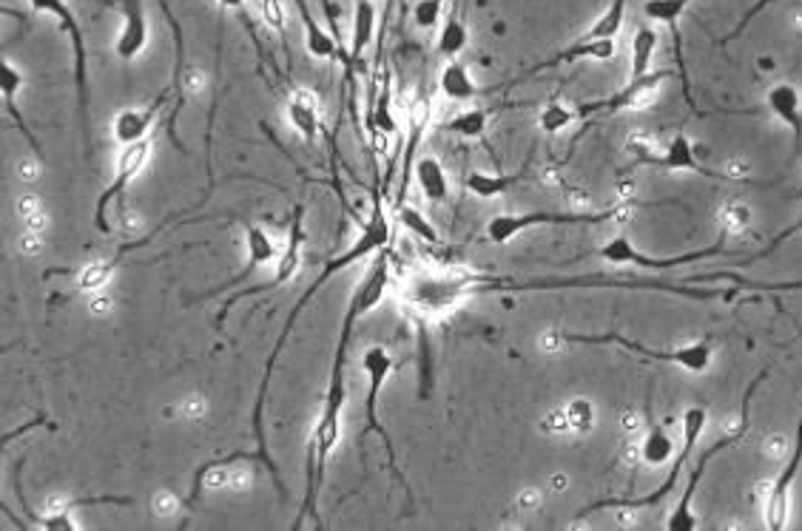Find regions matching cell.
I'll return each instance as SVG.
<instances>
[{
  "instance_id": "obj_37",
  "label": "cell",
  "mask_w": 802,
  "mask_h": 531,
  "mask_svg": "<svg viewBox=\"0 0 802 531\" xmlns=\"http://www.w3.org/2000/svg\"><path fill=\"white\" fill-rule=\"evenodd\" d=\"M572 123H578L575 106H567L561 100L547 102V109L538 114V125H541L543 134H561L563 129H570Z\"/></svg>"
},
{
  "instance_id": "obj_44",
  "label": "cell",
  "mask_w": 802,
  "mask_h": 531,
  "mask_svg": "<svg viewBox=\"0 0 802 531\" xmlns=\"http://www.w3.org/2000/svg\"><path fill=\"white\" fill-rule=\"evenodd\" d=\"M800 335H802V333H800Z\"/></svg>"
},
{
  "instance_id": "obj_11",
  "label": "cell",
  "mask_w": 802,
  "mask_h": 531,
  "mask_svg": "<svg viewBox=\"0 0 802 531\" xmlns=\"http://www.w3.org/2000/svg\"><path fill=\"white\" fill-rule=\"evenodd\" d=\"M629 154L638 159V165H646V168H660V170H694L700 177L717 179V182H732V185H746L748 179L734 177V174H723V170L706 168L700 165V159L694 157V148L686 136L678 134L669 140V145H644V143H629Z\"/></svg>"
},
{
  "instance_id": "obj_22",
  "label": "cell",
  "mask_w": 802,
  "mask_h": 531,
  "mask_svg": "<svg viewBox=\"0 0 802 531\" xmlns=\"http://www.w3.org/2000/svg\"><path fill=\"white\" fill-rule=\"evenodd\" d=\"M157 7H160V12L165 14V23L172 26L174 55H177V63H174V77H172L174 111H172V117H168V140H172V143L179 148V140H177V131H174V123H177L179 109L186 106V71H188V66H186V34H183V26H179V21L174 18L172 7H168V0H157Z\"/></svg>"
},
{
  "instance_id": "obj_32",
  "label": "cell",
  "mask_w": 802,
  "mask_h": 531,
  "mask_svg": "<svg viewBox=\"0 0 802 531\" xmlns=\"http://www.w3.org/2000/svg\"><path fill=\"white\" fill-rule=\"evenodd\" d=\"M689 281H732L734 287H748V290H757V294H791V290H802V279H794V281H751V279H743L740 273H734V270L700 273V276H692Z\"/></svg>"
},
{
  "instance_id": "obj_17",
  "label": "cell",
  "mask_w": 802,
  "mask_h": 531,
  "mask_svg": "<svg viewBox=\"0 0 802 531\" xmlns=\"http://www.w3.org/2000/svg\"><path fill=\"white\" fill-rule=\"evenodd\" d=\"M106 7H114L123 18V26L117 34L114 52L123 63L138 60L149 48V18H145V0H103Z\"/></svg>"
},
{
  "instance_id": "obj_7",
  "label": "cell",
  "mask_w": 802,
  "mask_h": 531,
  "mask_svg": "<svg viewBox=\"0 0 802 531\" xmlns=\"http://www.w3.org/2000/svg\"><path fill=\"white\" fill-rule=\"evenodd\" d=\"M626 204L620 208H604V211L586 213V211H572V213H556V211H532V213H498L487 222V239L495 242V245H507L515 236L521 233L535 231V228L543 225H604L609 219L624 217Z\"/></svg>"
},
{
  "instance_id": "obj_38",
  "label": "cell",
  "mask_w": 802,
  "mask_h": 531,
  "mask_svg": "<svg viewBox=\"0 0 802 531\" xmlns=\"http://www.w3.org/2000/svg\"><path fill=\"white\" fill-rule=\"evenodd\" d=\"M217 3H220V7L226 9V12H231L233 18H237V21L242 23V29H245V32H248V37H251V43H254V46H256V52H260V55L265 57L267 63H271V68H274L276 75H279L282 68L276 66L274 60H271V55H267L265 46H262V37H260V32H256V21H254V18H251V12H248V0H217Z\"/></svg>"
},
{
  "instance_id": "obj_29",
  "label": "cell",
  "mask_w": 802,
  "mask_h": 531,
  "mask_svg": "<svg viewBox=\"0 0 802 531\" xmlns=\"http://www.w3.org/2000/svg\"><path fill=\"white\" fill-rule=\"evenodd\" d=\"M413 177L419 182L421 193H425L427 202L432 204H444L450 199V179H447L444 165L436 157H421L416 159V170Z\"/></svg>"
},
{
  "instance_id": "obj_26",
  "label": "cell",
  "mask_w": 802,
  "mask_h": 531,
  "mask_svg": "<svg viewBox=\"0 0 802 531\" xmlns=\"http://www.w3.org/2000/svg\"><path fill=\"white\" fill-rule=\"evenodd\" d=\"M23 89V75L18 71V66H14L12 60H0V95H3V106H7V114L9 120H12V125L18 131H21L23 136H26V143L32 145V151H35L37 157H43V151H41V143L35 140V134H32V129L26 125V120H23L21 109H18V95H21Z\"/></svg>"
},
{
  "instance_id": "obj_36",
  "label": "cell",
  "mask_w": 802,
  "mask_h": 531,
  "mask_svg": "<svg viewBox=\"0 0 802 531\" xmlns=\"http://www.w3.org/2000/svg\"><path fill=\"white\" fill-rule=\"evenodd\" d=\"M487 120H490V111H484V109L461 111V114H455L447 120L444 131H453V134L466 136V140H479V136H484V131H487Z\"/></svg>"
},
{
  "instance_id": "obj_40",
  "label": "cell",
  "mask_w": 802,
  "mask_h": 531,
  "mask_svg": "<svg viewBox=\"0 0 802 531\" xmlns=\"http://www.w3.org/2000/svg\"><path fill=\"white\" fill-rule=\"evenodd\" d=\"M563 418H567V427H572L575 432H590L592 423H595V409H592L586 398H578V401L567 407Z\"/></svg>"
},
{
  "instance_id": "obj_12",
  "label": "cell",
  "mask_w": 802,
  "mask_h": 531,
  "mask_svg": "<svg viewBox=\"0 0 802 531\" xmlns=\"http://www.w3.org/2000/svg\"><path fill=\"white\" fill-rule=\"evenodd\" d=\"M303 245H305V208H303V204H296L294 219H290L288 245H285V251H282L279 265H276V273L267 281H262V285L245 287V290H240V294L228 296L226 305H222L220 313H217V328L222 330V324H226V319H228V313L233 310V305H240L242 299L274 294V290L285 287L288 281H294V276L299 273V267H303Z\"/></svg>"
},
{
  "instance_id": "obj_6",
  "label": "cell",
  "mask_w": 802,
  "mask_h": 531,
  "mask_svg": "<svg viewBox=\"0 0 802 531\" xmlns=\"http://www.w3.org/2000/svg\"><path fill=\"white\" fill-rule=\"evenodd\" d=\"M561 341L567 344H617V347L629 350L638 358H646V362L655 364H672V367L686 369V373H706L714 362V344L712 339H700L694 344H680V347L669 350H655L646 347L640 341H631L620 333H604V335H583V333H563Z\"/></svg>"
},
{
  "instance_id": "obj_13",
  "label": "cell",
  "mask_w": 802,
  "mask_h": 531,
  "mask_svg": "<svg viewBox=\"0 0 802 531\" xmlns=\"http://www.w3.org/2000/svg\"><path fill=\"white\" fill-rule=\"evenodd\" d=\"M723 247H726V242H723V236H721L717 242H714V245L700 247V251H689V253H680V256H666V259H658V256L640 253L626 236H615V239H609L601 251H597V256L606 262H612V265H631V267H644V270L669 273V270H678V267H683V265H692V262L723 256Z\"/></svg>"
},
{
  "instance_id": "obj_27",
  "label": "cell",
  "mask_w": 802,
  "mask_h": 531,
  "mask_svg": "<svg viewBox=\"0 0 802 531\" xmlns=\"http://www.w3.org/2000/svg\"><path fill=\"white\" fill-rule=\"evenodd\" d=\"M296 3V12H299V18H303V26H305V48L310 52V57H316V60H339V43L337 37H333V32L325 26H319V21H316L314 14H310L308 3L305 0H294Z\"/></svg>"
},
{
  "instance_id": "obj_4",
  "label": "cell",
  "mask_w": 802,
  "mask_h": 531,
  "mask_svg": "<svg viewBox=\"0 0 802 531\" xmlns=\"http://www.w3.org/2000/svg\"><path fill=\"white\" fill-rule=\"evenodd\" d=\"M706 423H708L706 409H703V407H689L686 412H683V446H680L678 457L672 461V469H669V475H666L663 484H660L658 489H651L649 495H640V498H604V500H595V504L583 506V509L578 511V520H583L586 515H595V511H606V509H617V511H620V509H649V506L663 504V500L674 491V486H678L680 472H683V466L689 464V457H692V452H694V446H697L700 435H703V430H706Z\"/></svg>"
},
{
  "instance_id": "obj_20",
  "label": "cell",
  "mask_w": 802,
  "mask_h": 531,
  "mask_svg": "<svg viewBox=\"0 0 802 531\" xmlns=\"http://www.w3.org/2000/svg\"><path fill=\"white\" fill-rule=\"evenodd\" d=\"M800 469H802V418H800V423H796L794 450H791V455H789V464H785V469L780 472L774 489H771V495H768V504H766L768 529L780 531L789 526V491H791V486H794Z\"/></svg>"
},
{
  "instance_id": "obj_1",
  "label": "cell",
  "mask_w": 802,
  "mask_h": 531,
  "mask_svg": "<svg viewBox=\"0 0 802 531\" xmlns=\"http://www.w3.org/2000/svg\"><path fill=\"white\" fill-rule=\"evenodd\" d=\"M567 287H629V290H666V294L689 296V299L708 301V299H723L728 294H717V290H694L689 285H669V281H651V279H609V276H570V279H527L515 281L509 276H493V273H475L466 267H450V270H432V273H416L410 276L402 290V299L416 310L425 313H447L450 307L459 301L473 299V296H490V294H527V290H567Z\"/></svg>"
},
{
  "instance_id": "obj_24",
  "label": "cell",
  "mask_w": 802,
  "mask_h": 531,
  "mask_svg": "<svg viewBox=\"0 0 802 531\" xmlns=\"http://www.w3.org/2000/svg\"><path fill=\"white\" fill-rule=\"evenodd\" d=\"M285 111H288V120H290V125L296 129V134L303 136L305 143L314 148L316 134H319V129H322V120H319V106H316L314 91L299 89V86H288Z\"/></svg>"
},
{
  "instance_id": "obj_2",
  "label": "cell",
  "mask_w": 802,
  "mask_h": 531,
  "mask_svg": "<svg viewBox=\"0 0 802 531\" xmlns=\"http://www.w3.org/2000/svg\"><path fill=\"white\" fill-rule=\"evenodd\" d=\"M391 285V259L387 251L376 253V262L367 273H364L362 285L356 287V294L350 296L348 313L342 321V333L337 341V353H333V369H330V384L325 389V407L322 416L316 421L314 435H310V450H308V486H305V500L303 509L296 515L294 529H303L305 518H314L316 526H322L319 520V491L325 486V475H328V461L333 455L339 443V416H342L344 401H348V389H344V369H348V347L350 335L356 328L359 316L371 313L373 307L384 299V290Z\"/></svg>"
},
{
  "instance_id": "obj_43",
  "label": "cell",
  "mask_w": 802,
  "mask_h": 531,
  "mask_svg": "<svg viewBox=\"0 0 802 531\" xmlns=\"http://www.w3.org/2000/svg\"><path fill=\"white\" fill-rule=\"evenodd\" d=\"M771 3H774V0H757L755 7H751V9H748L746 14H743L740 23H737V26H734V32H732V34H726V37H723V46H728V43H732L734 37H740V34L746 32V29H748V23L755 21V18H757V14H760V12H766V9L771 7Z\"/></svg>"
},
{
  "instance_id": "obj_5",
  "label": "cell",
  "mask_w": 802,
  "mask_h": 531,
  "mask_svg": "<svg viewBox=\"0 0 802 531\" xmlns=\"http://www.w3.org/2000/svg\"><path fill=\"white\" fill-rule=\"evenodd\" d=\"M362 369H364V378H367V392H364V438L376 435L378 441H382L384 452H387V457H391L393 475H396V480L402 484V489H405L407 500L413 504V491H410V486H407L405 472L398 469V464H396V446H393V438L387 435V430H384L382 421H378V396H382V387L387 384V378H391L393 369H396V358L391 355V350L382 347V344H376V347L364 350Z\"/></svg>"
},
{
  "instance_id": "obj_19",
  "label": "cell",
  "mask_w": 802,
  "mask_h": 531,
  "mask_svg": "<svg viewBox=\"0 0 802 531\" xmlns=\"http://www.w3.org/2000/svg\"><path fill=\"white\" fill-rule=\"evenodd\" d=\"M174 100V91L172 86H165L152 102H145V106H134V109H125L114 117V123H111V134L120 145H134L140 140H149V131L152 125L157 123L160 111Z\"/></svg>"
},
{
  "instance_id": "obj_14",
  "label": "cell",
  "mask_w": 802,
  "mask_h": 531,
  "mask_svg": "<svg viewBox=\"0 0 802 531\" xmlns=\"http://www.w3.org/2000/svg\"><path fill=\"white\" fill-rule=\"evenodd\" d=\"M149 159H152V140H140V143L134 145H125V151L120 154V159H117L114 179H111V185H106V191L100 193L95 208V228L103 233V236H109L111 233V222H109L111 202H123L125 188L138 179V174L145 168Z\"/></svg>"
},
{
  "instance_id": "obj_9",
  "label": "cell",
  "mask_w": 802,
  "mask_h": 531,
  "mask_svg": "<svg viewBox=\"0 0 802 531\" xmlns=\"http://www.w3.org/2000/svg\"><path fill=\"white\" fill-rule=\"evenodd\" d=\"M35 12L48 14L61 26V32L69 37L72 57H75V89H77V114L83 123V136H89V52H86V37L77 23L75 9L66 0H29Z\"/></svg>"
},
{
  "instance_id": "obj_21",
  "label": "cell",
  "mask_w": 802,
  "mask_h": 531,
  "mask_svg": "<svg viewBox=\"0 0 802 531\" xmlns=\"http://www.w3.org/2000/svg\"><path fill=\"white\" fill-rule=\"evenodd\" d=\"M689 3H692V0H644V7H640V12H644L646 21L663 23V26H669V32H672V37H674V55H678L680 77H683V97H686V102L694 109V100H692V95H689L686 60H683V41H680V29H678L680 14L686 12ZM694 111H697V109H694Z\"/></svg>"
},
{
  "instance_id": "obj_23",
  "label": "cell",
  "mask_w": 802,
  "mask_h": 531,
  "mask_svg": "<svg viewBox=\"0 0 802 531\" xmlns=\"http://www.w3.org/2000/svg\"><path fill=\"white\" fill-rule=\"evenodd\" d=\"M245 251H248L245 267H242V270L237 273V276L228 281V285L211 290L206 299H211V296H220L222 290H228L231 285H242V281H248V276H251V273L260 270V267H265L267 262H274V259H279V256H282L279 247H276V242L271 239V233H267L265 228H260V225H248L245 228Z\"/></svg>"
},
{
  "instance_id": "obj_34",
  "label": "cell",
  "mask_w": 802,
  "mask_h": 531,
  "mask_svg": "<svg viewBox=\"0 0 802 531\" xmlns=\"http://www.w3.org/2000/svg\"><path fill=\"white\" fill-rule=\"evenodd\" d=\"M466 43H470V32H466V23L461 21L459 12H450V18L444 21V26H441L439 32V41H436V48H439V55H444L447 60H455V57H461V52L466 48Z\"/></svg>"
},
{
  "instance_id": "obj_16",
  "label": "cell",
  "mask_w": 802,
  "mask_h": 531,
  "mask_svg": "<svg viewBox=\"0 0 802 531\" xmlns=\"http://www.w3.org/2000/svg\"><path fill=\"white\" fill-rule=\"evenodd\" d=\"M430 120H432L430 97L425 95V89H419L416 100L410 102V129H407L405 151H402V165H398V170H402V179H398V191H396V199H393V211L405 204L407 191H410L413 170H416V151H419L427 129H430Z\"/></svg>"
},
{
  "instance_id": "obj_33",
  "label": "cell",
  "mask_w": 802,
  "mask_h": 531,
  "mask_svg": "<svg viewBox=\"0 0 802 531\" xmlns=\"http://www.w3.org/2000/svg\"><path fill=\"white\" fill-rule=\"evenodd\" d=\"M658 48V32L651 26L640 23L635 37H631V63H629V77H644L651 71V57Z\"/></svg>"
},
{
  "instance_id": "obj_10",
  "label": "cell",
  "mask_w": 802,
  "mask_h": 531,
  "mask_svg": "<svg viewBox=\"0 0 802 531\" xmlns=\"http://www.w3.org/2000/svg\"><path fill=\"white\" fill-rule=\"evenodd\" d=\"M373 37H376V3H373V0H359L356 12H353V34H350L348 57L342 60L348 111L356 129H359V77H364L371 71V63H367V57L364 55H367Z\"/></svg>"
},
{
  "instance_id": "obj_41",
  "label": "cell",
  "mask_w": 802,
  "mask_h": 531,
  "mask_svg": "<svg viewBox=\"0 0 802 531\" xmlns=\"http://www.w3.org/2000/svg\"><path fill=\"white\" fill-rule=\"evenodd\" d=\"M441 9H444V0H416L413 21L419 29H436L441 21Z\"/></svg>"
},
{
  "instance_id": "obj_31",
  "label": "cell",
  "mask_w": 802,
  "mask_h": 531,
  "mask_svg": "<svg viewBox=\"0 0 802 531\" xmlns=\"http://www.w3.org/2000/svg\"><path fill=\"white\" fill-rule=\"evenodd\" d=\"M640 457H644V464L649 466H666L678 457L672 435L666 432L663 423L649 421V430H646L644 443H640Z\"/></svg>"
},
{
  "instance_id": "obj_15",
  "label": "cell",
  "mask_w": 802,
  "mask_h": 531,
  "mask_svg": "<svg viewBox=\"0 0 802 531\" xmlns=\"http://www.w3.org/2000/svg\"><path fill=\"white\" fill-rule=\"evenodd\" d=\"M669 77H672V71H666V68H660V71H649V75H644V77H629V80H626L624 86L615 91V95L575 106L578 120H590V117H609V114H615V111L640 106V102H644L646 97L655 95L660 82L669 80Z\"/></svg>"
},
{
  "instance_id": "obj_8",
  "label": "cell",
  "mask_w": 802,
  "mask_h": 531,
  "mask_svg": "<svg viewBox=\"0 0 802 531\" xmlns=\"http://www.w3.org/2000/svg\"><path fill=\"white\" fill-rule=\"evenodd\" d=\"M766 378V373L757 375L755 381H751V387L746 389V398H743V409H740V421H737V427H734L732 432H726L723 438H717V441L708 446V450H703V455H700L697 466H694L692 477H689V486L686 491H683V498H680V504L674 506L672 515L666 518V529L669 531H692L697 529V518H694V511H692V504H694V495H697V486L700 480H703V475H706L708 464H712L714 457L721 455V452L732 450V446H737V443L746 438L748 432V409H751V396H755V389L760 387V381Z\"/></svg>"
},
{
  "instance_id": "obj_3",
  "label": "cell",
  "mask_w": 802,
  "mask_h": 531,
  "mask_svg": "<svg viewBox=\"0 0 802 531\" xmlns=\"http://www.w3.org/2000/svg\"><path fill=\"white\" fill-rule=\"evenodd\" d=\"M384 199H387V197H384V191H382V177H378V165L373 163L371 219H367V222L362 225V233H359L356 242H353V245H350L348 251L342 253V256L330 259L328 265H325V270L316 276L314 285L305 290L303 299H296V305L290 307L288 319H285V324H282L279 339H276L274 350H271V355H267L265 373H262V384H260V389H256L254 438H256V452H260V464L267 469V475H271V480H274L276 491H279L282 498H285L288 491H285V486H282L279 466L274 464V457H271V452H267V441H265V401H267V387H271V375H274V367H276V358H279V353L285 350V341H288V335L294 333L296 319L303 316V310L310 305V299H314V296L319 294V290H322V287L328 285L333 276H337V273L348 270V267H353L356 262H362V259H371L373 253L387 251V245H391V239H393V231H391V222H387V213H384Z\"/></svg>"
},
{
  "instance_id": "obj_39",
  "label": "cell",
  "mask_w": 802,
  "mask_h": 531,
  "mask_svg": "<svg viewBox=\"0 0 802 531\" xmlns=\"http://www.w3.org/2000/svg\"><path fill=\"white\" fill-rule=\"evenodd\" d=\"M262 18L276 34H279L282 41V55L290 60V48H288V37H285V9H282V0H262Z\"/></svg>"
},
{
  "instance_id": "obj_35",
  "label": "cell",
  "mask_w": 802,
  "mask_h": 531,
  "mask_svg": "<svg viewBox=\"0 0 802 531\" xmlns=\"http://www.w3.org/2000/svg\"><path fill=\"white\" fill-rule=\"evenodd\" d=\"M396 219H398V225L405 228V231H410L416 239H421V242H427V245H439V231L427 222L425 213H421L419 208H413V204H402V208H396Z\"/></svg>"
},
{
  "instance_id": "obj_30",
  "label": "cell",
  "mask_w": 802,
  "mask_h": 531,
  "mask_svg": "<svg viewBox=\"0 0 802 531\" xmlns=\"http://www.w3.org/2000/svg\"><path fill=\"white\" fill-rule=\"evenodd\" d=\"M529 174V163L524 165L521 170H515V174H484V170H470L464 179L466 185V191L475 193V197L481 199H493V197H501V193L507 191V188H513V185L521 182L524 177Z\"/></svg>"
},
{
  "instance_id": "obj_28",
  "label": "cell",
  "mask_w": 802,
  "mask_h": 531,
  "mask_svg": "<svg viewBox=\"0 0 802 531\" xmlns=\"http://www.w3.org/2000/svg\"><path fill=\"white\" fill-rule=\"evenodd\" d=\"M439 89L450 102H470L475 100V97L484 95V91L475 86L470 68H466L459 57H455V60H447V66L441 68Z\"/></svg>"
},
{
  "instance_id": "obj_42",
  "label": "cell",
  "mask_w": 802,
  "mask_h": 531,
  "mask_svg": "<svg viewBox=\"0 0 802 531\" xmlns=\"http://www.w3.org/2000/svg\"><path fill=\"white\" fill-rule=\"evenodd\" d=\"M800 233H802V217H800V219H796V222H791V225H789V228H785V231H780V233H777V236H774V239H771V242H768V245H766V247H762V251H757V253H755V256H746V259H743V262H740V265H757V262H760V259H768V256H771V253H774V251H777V247H780V245H785V242H789V239L800 236Z\"/></svg>"
},
{
  "instance_id": "obj_18",
  "label": "cell",
  "mask_w": 802,
  "mask_h": 531,
  "mask_svg": "<svg viewBox=\"0 0 802 531\" xmlns=\"http://www.w3.org/2000/svg\"><path fill=\"white\" fill-rule=\"evenodd\" d=\"M617 55V46L615 41H595V43H570V46H563L561 52H556L552 57H547V60H538L532 63L529 68H524L521 75L513 77L509 82H504V86H498V89H515V86H521L524 80H529V77L535 75H541V71H549V68H558V66H570V63H578V60H597V63H604V60H612V57ZM493 89V91H498Z\"/></svg>"
},
{
  "instance_id": "obj_25",
  "label": "cell",
  "mask_w": 802,
  "mask_h": 531,
  "mask_svg": "<svg viewBox=\"0 0 802 531\" xmlns=\"http://www.w3.org/2000/svg\"><path fill=\"white\" fill-rule=\"evenodd\" d=\"M768 111L780 120V123L789 125L794 131V145L796 154L802 151V95L794 82H777L768 89Z\"/></svg>"
}]
</instances>
